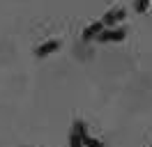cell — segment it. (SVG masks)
Wrapping results in <instances>:
<instances>
[{"label": "cell", "mask_w": 152, "mask_h": 147, "mask_svg": "<svg viewBox=\"0 0 152 147\" xmlns=\"http://www.w3.org/2000/svg\"><path fill=\"white\" fill-rule=\"evenodd\" d=\"M74 131L78 133V138H81L83 147H104V143H102V140L88 136V129H86V122H83V119H76V122H74Z\"/></svg>", "instance_id": "obj_1"}, {"label": "cell", "mask_w": 152, "mask_h": 147, "mask_svg": "<svg viewBox=\"0 0 152 147\" xmlns=\"http://www.w3.org/2000/svg\"><path fill=\"white\" fill-rule=\"evenodd\" d=\"M124 37H127L124 28H104L97 37V41H122Z\"/></svg>", "instance_id": "obj_2"}, {"label": "cell", "mask_w": 152, "mask_h": 147, "mask_svg": "<svg viewBox=\"0 0 152 147\" xmlns=\"http://www.w3.org/2000/svg\"><path fill=\"white\" fill-rule=\"evenodd\" d=\"M124 16H127V12H124L122 7H115V9H111V12H106V14H104L102 23H104V28H115Z\"/></svg>", "instance_id": "obj_3"}, {"label": "cell", "mask_w": 152, "mask_h": 147, "mask_svg": "<svg viewBox=\"0 0 152 147\" xmlns=\"http://www.w3.org/2000/svg\"><path fill=\"white\" fill-rule=\"evenodd\" d=\"M58 48H60V41H58V39H51V41H46V44L37 46V51H35V55H37V57H46V55L56 53Z\"/></svg>", "instance_id": "obj_4"}, {"label": "cell", "mask_w": 152, "mask_h": 147, "mask_svg": "<svg viewBox=\"0 0 152 147\" xmlns=\"http://www.w3.org/2000/svg\"><path fill=\"white\" fill-rule=\"evenodd\" d=\"M102 30H104V23H102V18H99V21L90 23V25H88L86 30H83V39H86V41H90V39H97Z\"/></svg>", "instance_id": "obj_5"}, {"label": "cell", "mask_w": 152, "mask_h": 147, "mask_svg": "<svg viewBox=\"0 0 152 147\" xmlns=\"http://www.w3.org/2000/svg\"><path fill=\"white\" fill-rule=\"evenodd\" d=\"M69 147H83V143H81V138H78V133H76L74 129L69 133Z\"/></svg>", "instance_id": "obj_6"}, {"label": "cell", "mask_w": 152, "mask_h": 147, "mask_svg": "<svg viewBox=\"0 0 152 147\" xmlns=\"http://www.w3.org/2000/svg\"><path fill=\"white\" fill-rule=\"evenodd\" d=\"M148 2H150V0H134V9H136L138 14H143V12L148 9Z\"/></svg>", "instance_id": "obj_7"}, {"label": "cell", "mask_w": 152, "mask_h": 147, "mask_svg": "<svg viewBox=\"0 0 152 147\" xmlns=\"http://www.w3.org/2000/svg\"><path fill=\"white\" fill-rule=\"evenodd\" d=\"M23 147H30V145H23Z\"/></svg>", "instance_id": "obj_8"}]
</instances>
